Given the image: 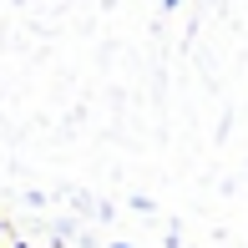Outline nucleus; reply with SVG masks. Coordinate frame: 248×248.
Returning <instances> with one entry per match:
<instances>
[{
    "instance_id": "1",
    "label": "nucleus",
    "mask_w": 248,
    "mask_h": 248,
    "mask_svg": "<svg viewBox=\"0 0 248 248\" xmlns=\"http://www.w3.org/2000/svg\"><path fill=\"white\" fill-rule=\"evenodd\" d=\"M162 5H177V0H162Z\"/></svg>"
}]
</instances>
